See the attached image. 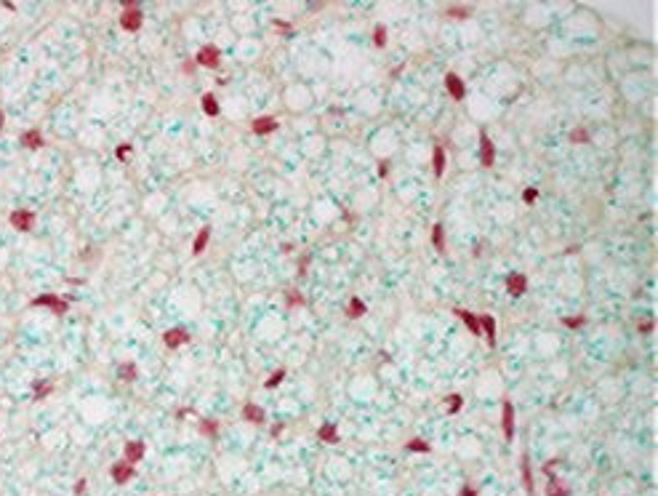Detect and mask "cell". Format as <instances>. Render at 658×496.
<instances>
[{
	"label": "cell",
	"mask_w": 658,
	"mask_h": 496,
	"mask_svg": "<svg viewBox=\"0 0 658 496\" xmlns=\"http://www.w3.org/2000/svg\"><path fill=\"white\" fill-rule=\"evenodd\" d=\"M32 307H48V310H54L56 315H64V312L69 310V304L64 302V299H59L56 293H43V296H37L35 302H32Z\"/></svg>",
	"instance_id": "1"
},
{
	"label": "cell",
	"mask_w": 658,
	"mask_h": 496,
	"mask_svg": "<svg viewBox=\"0 0 658 496\" xmlns=\"http://www.w3.org/2000/svg\"><path fill=\"white\" fill-rule=\"evenodd\" d=\"M32 224H35V213L27 211V208H19V211L11 213V227L19 232H30Z\"/></svg>",
	"instance_id": "2"
},
{
	"label": "cell",
	"mask_w": 658,
	"mask_h": 496,
	"mask_svg": "<svg viewBox=\"0 0 658 496\" xmlns=\"http://www.w3.org/2000/svg\"><path fill=\"white\" fill-rule=\"evenodd\" d=\"M219 62H221V54L216 45H203L197 51V64H203V67H219Z\"/></svg>",
	"instance_id": "3"
},
{
	"label": "cell",
	"mask_w": 658,
	"mask_h": 496,
	"mask_svg": "<svg viewBox=\"0 0 658 496\" xmlns=\"http://www.w3.org/2000/svg\"><path fill=\"white\" fill-rule=\"evenodd\" d=\"M141 11L139 8H126V14L120 16V27L123 30H128V32H136L141 27Z\"/></svg>",
	"instance_id": "4"
},
{
	"label": "cell",
	"mask_w": 658,
	"mask_h": 496,
	"mask_svg": "<svg viewBox=\"0 0 658 496\" xmlns=\"http://www.w3.org/2000/svg\"><path fill=\"white\" fill-rule=\"evenodd\" d=\"M501 427H504L506 440H512V435H515V408H512L509 400H504V408H501Z\"/></svg>",
	"instance_id": "5"
},
{
	"label": "cell",
	"mask_w": 658,
	"mask_h": 496,
	"mask_svg": "<svg viewBox=\"0 0 658 496\" xmlns=\"http://www.w3.org/2000/svg\"><path fill=\"white\" fill-rule=\"evenodd\" d=\"M480 158H483V166L490 168L493 160H496V152H493V142L485 134H480Z\"/></svg>",
	"instance_id": "6"
},
{
	"label": "cell",
	"mask_w": 658,
	"mask_h": 496,
	"mask_svg": "<svg viewBox=\"0 0 658 496\" xmlns=\"http://www.w3.org/2000/svg\"><path fill=\"white\" fill-rule=\"evenodd\" d=\"M131 478H134V464H128V461H117V464H112V480L115 483H128Z\"/></svg>",
	"instance_id": "7"
},
{
	"label": "cell",
	"mask_w": 658,
	"mask_h": 496,
	"mask_svg": "<svg viewBox=\"0 0 658 496\" xmlns=\"http://www.w3.org/2000/svg\"><path fill=\"white\" fill-rule=\"evenodd\" d=\"M445 86H448V91H450L453 99H464L466 88H464V80H461V77H458L456 72H448V75H445Z\"/></svg>",
	"instance_id": "8"
},
{
	"label": "cell",
	"mask_w": 658,
	"mask_h": 496,
	"mask_svg": "<svg viewBox=\"0 0 658 496\" xmlns=\"http://www.w3.org/2000/svg\"><path fill=\"white\" fill-rule=\"evenodd\" d=\"M189 339V334L184 328H171V331H166V336H163V342H166V347H171V350H176V347H181L184 342H187Z\"/></svg>",
	"instance_id": "9"
},
{
	"label": "cell",
	"mask_w": 658,
	"mask_h": 496,
	"mask_svg": "<svg viewBox=\"0 0 658 496\" xmlns=\"http://www.w3.org/2000/svg\"><path fill=\"white\" fill-rule=\"evenodd\" d=\"M525 288H528V280H525V275H509V280H506V291L512 293V296H522Z\"/></svg>",
	"instance_id": "10"
},
{
	"label": "cell",
	"mask_w": 658,
	"mask_h": 496,
	"mask_svg": "<svg viewBox=\"0 0 658 496\" xmlns=\"http://www.w3.org/2000/svg\"><path fill=\"white\" fill-rule=\"evenodd\" d=\"M477 320H480V331H485V339H488V344L493 347V344H496V320H493L490 315H480Z\"/></svg>",
	"instance_id": "11"
},
{
	"label": "cell",
	"mask_w": 658,
	"mask_h": 496,
	"mask_svg": "<svg viewBox=\"0 0 658 496\" xmlns=\"http://www.w3.org/2000/svg\"><path fill=\"white\" fill-rule=\"evenodd\" d=\"M141 456H144V443L141 440H131L126 446V461L128 464H136V461H141Z\"/></svg>",
	"instance_id": "12"
},
{
	"label": "cell",
	"mask_w": 658,
	"mask_h": 496,
	"mask_svg": "<svg viewBox=\"0 0 658 496\" xmlns=\"http://www.w3.org/2000/svg\"><path fill=\"white\" fill-rule=\"evenodd\" d=\"M242 419H245V422H251V424H264L267 414H264V411H261L259 406H253V403H248V406L242 408Z\"/></svg>",
	"instance_id": "13"
},
{
	"label": "cell",
	"mask_w": 658,
	"mask_h": 496,
	"mask_svg": "<svg viewBox=\"0 0 658 496\" xmlns=\"http://www.w3.org/2000/svg\"><path fill=\"white\" fill-rule=\"evenodd\" d=\"M22 147H27V149H40V147H43V134H40V131H24V134H22Z\"/></svg>",
	"instance_id": "14"
},
{
	"label": "cell",
	"mask_w": 658,
	"mask_h": 496,
	"mask_svg": "<svg viewBox=\"0 0 658 496\" xmlns=\"http://www.w3.org/2000/svg\"><path fill=\"white\" fill-rule=\"evenodd\" d=\"M275 128H277V120H275V117H259V120H253V131L256 134H272Z\"/></svg>",
	"instance_id": "15"
},
{
	"label": "cell",
	"mask_w": 658,
	"mask_h": 496,
	"mask_svg": "<svg viewBox=\"0 0 658 496\" xmlns=\"http://www.w3.org/2000/svg\"><path fill=\"white\" fill-rule=\"evenodd\" d=\"M208 240H210V227H203V230L197 232L195 243H192V253H195V256H197V253H203V248L208 246Z\"/></svg>",
	"instance_id": "16"
},
{
	"label": "cell",
	"mask_w": 658,
	"mask_h": 496,
	"mask_svg": "<svg viewBox=\"0 0 658 496\" xmlns=\"http://www.w3.org/2000/svg\"><path fill=\"white\" fill-rule=\"evenodd\" d=\"M456 315L461 318V320L466 323V328L472 331V334H483L480 331V320H477V315H472V312H466V310H456Z\"/></svg>",
	"instance_id": "17"
},
{
	"label": "cell",
	"mask_w": 658,
	"mask_h": 496,
	"mask_svg": "<svg viewBox=\"0 0 658 496\" xmlns=\"http://www.w3.org/2000/svg\"><path fill=\"white\" fill-rule=\"evenodd\" d=\"M432 163H434V176H443V171H445V147H434V158H432Z\"/></svg>",
	"instance_id": "18"
},
{
	"label": "cell",
	"mask_w": 658,
	"mask_h": 496,
	"mask_svg": "<svg viewBox=\"0 0 658 496\" xmlns=\"http://www.w3.org/2000/svg\"><path fill=\"white\" fill-rule=\"evenodd\" d=\"M200 104H203V109H206V115H210V117L219 115V104H216V96L213 94H206L200 99Z\"/></svg>",
	"instance_id": "19"
},
{
	"label": "cell",
	"mask_w": 658,
	"mask_h": 496,
	"mask_svg": "<svg viewBox=\"0 0 658 496\" xmlns=\"http://www.w3.org/2000/svg\"><path fill=\"white\" fill-rule=\"evenodd\" d=\"M432 243H434V248H437L440 253L445 251V230H443V224H434V230H432Z\"/></svg>",
	"instance_id": "20"
},
{
	"label": "cell",
	"mask_w": 658,
	"mask_h": 496,
	"mask_svg": "<svg viewBox=\"0 0 658 496\" xmlns=\"http://www.w3.org/2000/svg\"><path fill=\"white\" fill-rule=\"evenodd\" d=\"M320 440H325V443H336V440H339L336 427H333V424H322V427H320Z\"/></svg>",
	"instance_id": "21"
},
{
	"label": "cell",
	"mask_w": 658,
	"mask_h": 496,
	"mask_svg": "<svg viewBox=\"0 0 658 496\" xmlns=\"http://www.w3.org/2000/svg\"><path fill=\"white\" fill-rule=\"evenodd\" d=\"M51 390H54V384H51V382H45V379L35 382V400H43V397L48 395Z\"/></svg>",
	"instance_id": "22"
},
{
	"label": "cell",
	"mask_w": 658,
	"mask_h": 496,
	"mask_svg": "<svg viewBox=\"0 0 658 496\" xmlns=\"http://www.w3.org/2000/svg\"><path fill=\"white\" fill-rule=\"evenodd\" d=\"M522 480H525V491L533 494V478H530V467H528V456H522Z\"/></svg>",
	"instance_id": "23"
},
{
	"label": "cell",
	"mask_w": 658,
	"mask_h": 496,
	"mask_svg": "<svg viewBox=\"0 0 658 496\" xmlns=\"http://www.w3.org/2000/svg\"><path fill=\"white\" fill-rule=\"evenodd\" d=\"M365 315V304L360 299H352L349 302V318H363Z\"/></svg>",
	"instance_id": "24"
},
{
	"label": "cell",
	"mask_w": 658,
	"mask_h": 496,
	"mask_svg": "<svg viewBox=\"0 0 658 496\" xmlns=\"http://www.w3.org/2000/svg\"><path fill=\"white\" fill-rule=\"evenodd\" d=\"M120 379H123V382H134V379H136V365H134V363H126V365L120 368Z\"/></svg>",
	"instance_id": "25"
},
{
	"label": "cell",
	"mask_w": 658,
	"mask_h": 496,
	"mask_svg": "<svg viewBox=\"0 0 658 496\" xmlns=\"http://www.w3.org/2000/svg\"><path fill=\"white\" fill-rule=\"evenodd\" d=\"M546 496H568V488H562L557 480H552L549 488H546Z\"/></svg>",
	"instance_id": "26"
},
{
	"label": "cell",
	"mask_w": 658,
	"mask_h": 496,
	"mask_svg": "<svg viewBox=\"0 0 658 496\" xmlns=\"http://www.w3.org/2000/svg\"><path fill=\"white\" fill-rule=\"evenodd\" d=\"M469 5H450L448 8V16H456V19H464V16H469Z\"/></svg>",
	"instance_id": "27"
},
{
	"label": "cell",
	"mask_w": 658,
	"mask_h": 496,
	"mask_svg": "<svg viewBox=\"0 0 658 496\" xmlns=\"http://www.w3.org/2000/svg\"><path fill=\"white\" fill-rule=\"evenodd\" d=\"M282 379H285V368H277V371H275V374L267 379V387H277Z\"/></svg>",
	"instance_id": "28"
},
{
	"label": "cell",
	"mask_w": 658,
	"mask_h": 496,
	"mask_svg": "<svg viewBox=\"0 0 658 496\" xmlns=\"http://www.w3.org/2000/svg\"><path fill=\"white\" fill-rule=\"evenodd\" d=\"M373 43H376L379 48H381V45H386V30H384V27H376V30H373Z\"/></svg>",
	"instance_id": "29"
},
{
	"label": "cell",
	"mask_w": 658,
	"mask_h": 496,
	"mask_svg": "<svg viewBox=\"0 0 658 496\" xmlns=\"http://www.w3.org/2000/svg\"><path fill=\"white\" fill-rule=\"evenodd\" d=\"M570 142H576V144H581V142H589V131H584V128H576V131L570 134Z\"/></svg>",
	"instance_id": "30"
},
{
	"label": "cell",
	"mask_w": 658,
	"mask_h": 496,
	"mask_svg": "<svg viewBox=\"0 0 658 496\" xmlns=\"http://www.w3.org/2000/svg\"><path fill=\"white\" fill-rule=\"evenodd\" d=\"M408 448H411V451H421V454H426V451H429V446H426L424 440H418V438L408 443Z\"/></svg>",
	"instance_id": "31"
},
{
	"label": "cell",
	"mask_w": 658,
	"mask_h": 496,
	"mask_svg": "<svg viewBox=\"0 0 658 496\" xmlns=\"http://www.w3.org/2000/svg\"><path fill=\"white\" fill-rule=\"evenodd\" d=\"M448 403H450V414H456V411L461 408V403H464V400H461V395H450V397H448Z\"/></svg>",
	"instance_id": "32"
},
{
	"label": "cell",
	"mask_w": 658,
	"mask_h": 496,
	"mask_svg": "<svg viewBox=\"0 0 658 496\" xmlns=\"http://www.w3.org/2000/svg\"><path fill=\"white\" fill-rule=\"evenodd\" d=\"M115 155H117V160H126L128 155H131V144H120V147H117V152H115Z\"/></svg>",
	"instance_id": "33"
},
{
	"label": "cell",
	"mask_w": 658,
	"mask_h": 496,
	"mask_svg": "<svg viewBox=\"0 0 658 496\" xmlns=\"http://www.w3.org/2000/svg\"><path fill=\"white\" fill-rule=\"evenodd\" d=\"M584 323V318L581 315H576V318H565V325H568V328H578V325Z\"/></svg>",
	"instance_id": "34"
},
{
	"label": "cell",
	"mask_w": 658,
	"mask_h": 496,
	"mask_svg": "<svg viewBox=\"0 0 658 496\" xmlns=\"http://www.w3.org/2000/svg\"><path fill=\"white\" fill-rule=\"evenodd\" d=\"M200 429H203L206 435H216V422H203V427H200Z\"/></svg>",
	"instance_id": "35"
},
{
	"label": "cell",
	"mask_w": 658,
	"mask_h": 496,
	"mask_svg": "<svg viewBox=\"0 0 658 496\" xmlns=\"http://www.w3.org/2000/svg\"><path fill=\"white\" fill-rule=\"evenodd\" d=\"M83 491H85V478H80V480H77V483H75V494H77V496H80Z\"/></svg>",
	"instance_id": "36"
},
{
	"label": "cell",
	"mask_w": 658,
	"mask_h": 496,
	"mask_svg": "<svg viewBox=\"0 0 658 496\" xmlns=\"http://www.w3.org/2000/svg\"><path fill=\"white\" fill-rule=\"evenodd\" d=\"M522 198H525V203H533V200H536V190H528Z\"/></svg>",
	"instance_id": "37"
},
{
	"label": "cell",
	"mask_w": 658,
	"mask_h": 496,
	"mask_svg": "<svg viewBox=\"0 0 658 496\" xmlns=\"http://www.w3.org/2000/svg\"><path fill=\"white\" fill-rule=\"evenodd\" d=\"M640 331H642V334H648V331H653V320H645V323L640 325Z\"/></svg>",
	"instance_id": "38"
},
{
	"label": "cell",
	"mask_w": 658,
	"mask_h": 496,
	"mask_svg": "<svg viewBox=\"0 0 658 496\" xmlns=\"http://www.w3.org/2000/svg\"><path fill=\"white\" fill-rule=\"evenodd\" d=\"M461 496H477V491H475V488H466V491H464Z\"/></svg>",
	"instance_id": "39"
}]
</instances>
